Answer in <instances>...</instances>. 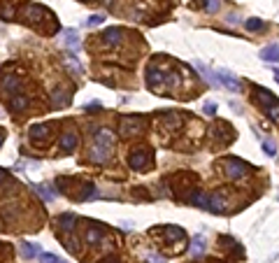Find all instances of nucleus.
<instances>
[{"label": "nucleus", "instance_id": "4468645a", "mask_svg": "<svg viewBox=\"0 0 279 263\" xmlns=\"http://www.w3.org/2000/svg\"><path fill=\"white\" fill-rule=\"evenodd\" d=\"M0 89L5 93H19V89H21V80H19L17 75H5L3 80H0Z\"/></svg>", "mask_w": 279, "mask_h": 263}, {"label": "nucleus", "instance_id": "cd10ccee", "mask_svg": "<svg viewBox=\"0 0 279 263\" xmlns=\"http://www.w3.org/2000/svg\"><path fill=\"white\" fill-rule=\"evenodd\" d=\"M21 254H24L26 258H33V256H37L40 251H37V247L33 245V242H21Z\"/></svg>", "mask_w": 279, "mask_h": 263}, {"label": "nucleus", "instance_id": "6e6552de", "mask_svg": "<svg viewBox=\"0 0 279 263\" xmlns=\"http://www.w3.org/2000/svg\"><path fill=\"white\" fill-rule=\"evenodd\" d=\"M217 77H219V82H221V84L228 89V91H235V93L242 91V82L237 80V77L231 73V70H219Z\"/></svg>", "mask_w": 279, "mask_h": 263}, {"label": "nucleus", "instance_id": "2f4dec72", "mask_svg": "<svg viewBox=\"0 0 279 263\" xmlns=\"http://www.w3.org/2000/svg\"><path fill=\"white\" fill-rule=\"evenodd\" d=\"M202 112L210 116H214V112H217V103H205L202 105Z\"/></svg>", "mask_w": 279, "mask_h": 263}, {"label": "nucleus", "instance_id": "a878e982", "mask_svg": "<svg viewBox=\"0 0 279 263\" xmlns=\"http://www.w3.org/2000/svg\"><path fill=\"white\" fill-rule=\"evenodd\" d=\"M35 191L40 193V198H42V201H47V203H51L56 198V191L51 189V186H44V184H35Z\"/></svg>", "mask_w": 279, "mask_h": 263}, {"label": "nucleus", "instance_id": "0eeeda50", "mask_svg": "<svg viewBox=\"0 0 279 263\" xmlns=\"http://www.w3.org/2000/svg\"><path fill=\"white\" fill-rule=\"evenodd\" d=\"M207 212L212 214H224L228 210V198L224 193H210V201H207Z\"/></svg>", "mask_w": 279, "mask_h": 263}, {"label": "nucleus", "instance_id": "9d476101", "mask_svg": "<svg viewBox=\"0 0 279 263\" xmlns=\"http://www.w3.org/2000/svg\"><path fill=\"white\" fill-rule=\"evenodd\" d=\"M49 133H51V130H49L47 123H37V126H33V128L28 130V135H31V142H33V145H37V147H42L44 142L49 140Z\"/></svg>", "mask_w": 279, "mask_h": 263}, {"label": "nucleus", "instance_id": "bb28decb", "mask_svg": "<svg viewBox=\"0 0 279 263\" xmlns=\"http://www.w3.org/2000/svg\"><path fill=\"white\" fill-rule=\"evenodd\" d=\"M244 28H247V31H251V33H256V31H263V28H265V24H263L261 19H247V21H244Z\"/></svg>", "mask_w": 279, "mask_h": 263}, {"label": "nucleus", "instance_id": "393cba45", "mask_svg": "<svg viewBox=\"0 0 279 263\" xmlns=\"http://www.w3.org/2000/svg\"><path fill=\"white\" fill-rule=\"evenodd\" d=\"M205 247H207V242H205V238L202 235H195V240H193V245H191V254H193L195 258H200L202 254H205Z\"/></svg>", "mask_w": 279, "mask_h": 263}, {"label": "nucleus", "instance_id": "20e7f679", "mask_svg": "<svg viewBox=\"0 0 279 263\" xmlns=\"http://www.w3.org/2000/svg\"><path fill=\"white\" fill-rule=\"evenodd\" d=\"M142 126H145V119L140 114H121V119H119V133L123 138H130V135L140 133Z\"/></svg>", "mask_w": 279, "mask_h": 263}, {"label": "nucleus", "instance_id": "2eb2a0df", "mask_svg": "<svg viewBox=\"0 0 279 263\" xmlns=\"http://www.w3.org/2000/svg\"><path fill=\"white\" fill-rule=\"evenodd\" d=\"M77 145H79V135L75 133V130H67V133L61 138V149H63V152H67V154L75 152Z\"/></svg>", "mask_w": 279, "mask_h": 263}, {"label": "nucleus", "instance_id": "39448f33", "mask_svg": "<svg viewBox=\"0 0 279 263\" xmlns=\"http://www.w3.org/2000/svg\"><path fill=\"white\" fill-rule=\"evenodd\" d=\"M24 17H26V21H28L31 26H40L44 19H54V14L49 12L47 7L35 5V3H33V5H28L24 10Z\"/></svg>", "mask_w": 279, "mask_h": 263}, {"label": "nucleus", "instance_id": "ddd939ff", "mask_svg": "<svg viewBox=\"0 0 279 263\" xmlns=\"http://www.w3.org/2000/svg\"><path fill=\"white\" fill-rule=\"evenodd\" d=\"M70 100H73V96L63 89V86H58V89H54V93H51V107H65V105H70Z\"/></svg>", "mask_w": 279, "mask_h": 263}, {"label": "nucleus", "instance_id": "7c9ffc66", "mask_svg": "<svg viewBox=\"0 0 279 263\" xmlns=\"http://www.w3.org/2000/svg\"><path fill=\"white\" fill-rule=\"evenodd\" d=\"M42 263H65V261H61L56 254H42Z\"/></svg>", "mask_w": 279, "mask_h": 263}, {"label": "nucleus", "instance_id": "412c9836", "mask_svg": "<svg viewBox=\"0 0 279 263\" xmlns=\"http://www.w3.org/2000/svg\"><path fill=\"white\" fill-rule=\"evenodd\" d=\"M63 65H65V70H70V73H73L75 77H79V75H84V68H82V63H79L73 54L63 56Z\"/></svg>", "mask_w": 279, "mask_h": 263}, {"label": "nucleus", "instance_id": "1a4fd4ad", "mask_svg": "<svg viewBox=\"0 0 279 263\" xmlns=\"http://www.w3.org/2000/svg\"><path fill=\"white\" fill-rule=\"evenodd\" d=\"M109 154H112V147H103V145H93L91 149H89V161L91 163H98L103 165L109 161Z\"/></svg>", "mask_w": 279, "mask_h": 263}, {"label": "nucleus", "instance_id": "423d86ee", "mask_svg": "<svg viewBox=\"0 0 279 263\" xmlns=\"http://www.w3.org/2000/svg\"><path fill=\"white\" fill-rule=\"evenodd\" d=\"M147 86H149V89H152V91H161V89H163L165 86V73L163 70H161V68H149V70H147Z\"/></svg>", "mask_w": 279, "mask_h": 263}, {"label": "nucleus", "instance_id": "aec40b11", "mask_svg": "<svg viewBox=\"0 0 279 263\" xmlns=\"http://www.w3.org/2000/svg\"><path fill=\"white\" fill-rule=\"evenodd\" d=\"M161 231H163V235H165V242H177V240L184 242V238H186L179 226H163Z\"/></svg>", "mask_w": 279, "mask_h": 263}, {"label": "nucleus", "instance_id": "c85d7f7f", "mask_svg": "<svg viewBox=\"0 0 279 263\" xmlns=\"http://www.w3.org/2000/svg\"><path fill=\"white\" fill-rule=\"evenodd\" d=\"M14 249L12 245H7V242H0V258H12Z\"/></svg>", "mask_w": 279, "mask_h": 263}, {"label": "nucleus", "instance_id": "4c0bfd02", "mask_svg": "<svg viewBox=\"0 0 279 263\" xmlns=\"http://www.w3.org/2000/svg\"><path fill=\"white\" fill-rule=\"evenodd\" d=\"M103 263H121V261H116V258H105Z\"/></svg>", "mask_w": 279, "mask_h": 263}, {"label": "nucleus", "instance_id": "c756f323", "mask_svg": "<svg viewBox=\"0 0 279 263\" xmlns=\"http://www.w3.org/2000/svg\"><path fill=\"white\" fill-rule=\"evenodd\" d=\"M103 14H93V17H89V21H86V26H89V28H96V26H100L103 24Z\"/></svg>", "mask_w": 279, "mask_h": 263}, {"label": "nucleus", "instance_id": "f3484780", "mask_svg": "<svg viewBox=\"0 0 279 263\" xmlns=\"http://www.w3.org/2000/svg\"><path fill=\"white\" fill-rule=\"evenodd\" d=\"M77 221L79 219L75 214H61V217H58V226L65 231V235H73L75 228H77Z\"/></svg>", "mask_w": 279, "mask_h": 263}, {"label": "nucleus", "instance_id": "b1692460", "mask_svg": "<svg viewBox=\"0 0 279 263\" xmlns=\"http://www.w3.org/2000/svg\"><path fill=\"white\" fill-rule=\"evenodd\" d=\"M195 68H198V70H200V73H202V77H205V80L210 82V84H214V86H217V84H221V82H219V77H217V75L212 73V70H210V68L205 65V63L195 61Z\"/></svg>", "mask_w": 279, "mask_h": 263}, {"label": "nucleus", "instance_id": "ea45409f", "mask_svg": "<svg viewBox=\"0 0 279 263\" xmlns=\"http://www.w3.org/2000/svg\"><path fill=\"white\" fill-rule=\"evenodd\" d=\"M86 3H96V0H86Z\"/></svg>", "mask_w": 279, "mask_h": 263}, {"label": "nucleus", "instance_id": "f257e3e1", "mask_svg": "<svg viewBox=\"0 0 279 263\" xmlns=\"http://www.w3.org/2000/svg\"><path fill=\"white\" fill-rule=\"evenodd\" d=\"M251 91H254V100L261 105L263 110H265V114L270 116L274 123H279V100L274 98L267 89H263V86H256L254 84V86H251Z\"/></svg>", "mask_w": 279, "mask_h": 263}, {"label": "nucleus", "instance_id": "f03ea898", "mask_svg": "<svg viewBox=\"0 0 279 263\" xmlns=\"http://www.w3.org/2000/svg\"><path fill=\"white\" fill-rule=\"evenodd\" d=\"M128 165L133 170H152L154 168V149L142 145V147H135L133 152L128 154Z\"/></svg>", "mask_w": 279, "mask_h": 263}, {"label": "nucleus", "instance_id": "6ab92c4d", "mask_svg": "<svg viewBox=\"0 0 279 263\" xmlns=\"http://www.w3.org/2000/svg\"><path fill=\"white\" fill-rule=\"evenodd\" d=\"M261 61H265V63L279 61V42H272V44H267V47H263L261 49Z\"/></svg>", "mask_w": 279, "mask_h": 263}, {"label": "nucleus", "instance_id": "58836bf2", "mask_svg": "<svg viewBox=\"0 0 279 263\" xmlns=\"http://www.w3.org/2000/svg\"><path fill=\"white\" fill-rule=\"evenodd\" d=\"M274 80H277V84H279V70H274Z\"/></svg>", "mask_w": 279, "mask_h": 263}, {"label": "nucleus", "instance_id": "dca6fc26", "mask_svg": "<svg viewBox=\"0 0 279 263\" xmlns=\"http://www.w3.org/2000/svg\"><path fill=\"white\" fill-rule=\"evenodd\" d=\"M105 238V231L98 226H89L84 233V242H89V245H100Z\"/></svg>", "mask_w": 279, "mask_h": 263}, {"label": "nucleus", "instance_id": "c9c22d12", "mask_svg": "<svg viewBox=\"0 0 279 263\" xmlns=\"http://www.w3.org/2000/svg\"><path fill=\"white\" fill-rule=\"evenodd\" d=\"M5 182H7V172L0 168V184H5Z\"/></svg>", "mask_w": 279, "mask_h": 263}, {"label": "nucleus", "instance_id": "f8f14e48", "mask_svg": "<svg viewBox=\"0 0 279 263\" xmlns=\"http://www.w3.org/2000/svg\"><path fill=\"white\" fill-rule=\"evenodd\" d=\"M121 37H123V31L119 26H112L107 31L103 33V44L105 47H116V44H121Z\"/></svg>", "mask_w": 279, "mask_h": 263}, {"label": "nucleus", "instance_id": "72a5a7b5", "mask_svg": "<svg viewBox=\"0 0 279 263\" xmlns=\"http://www.w3.org/2000/svg\"><path fill=\"white\" fill-rule=\"evenodd\" d=\"M205 10H207V12H217V10H219V0H207Z\"/></svg>", "mask_w": 279, "mask_h": 263}, {"label": "nucleus", "instance_id": "a211bd4d", "mask_svg": "<svg viewBox=\"0 0 279 263\" xmlns=\"http://www.w3.org/2000/svg\"><path fill=\"white\" fill-rule=\"evenodd\" d=\"M96 145H103V147H114V133L112 130H107V128H100V130H96Z\"/></svg>", "mask_w": 279, "mask_h": 263}, {"label": "nucleus", "instance_id": "5701e85b", "mask_svg": "<svg viewBox=\"0 0 279 263\" xmlns=\"http://www.w3.org/2000/svg\"><path fill=\"white\" fill-rule=\"evenodd\" d=\"M63 42H65V47H70V49H79V47H82V40L77 37L75 28H67V31L63 33Z\"/></svg>", "mask_w": 279, "mask_h": 263}, {"label": "nucleus", "instance_id": "473e14b6", "mask_svg": "<svg viewBox=\"0 0 279 263\" xmlns=\"http://www.w3.org/2000/svg\"><path fill=\"white\" fill-rule=\"evenodd\" d=\"M263 152H265L267 156H274V154H277V149H274L272 142H263Z\"/></svg>", "mask_w": 279, "mask_h": 263}, {"label": "nucleus", "instance_id": "4be33fe9", "mask_svg": "<svg viewBox=\"0 0 279 263\" xmlns=\"http://www.w3.org/2000/svg\"><path fill=\"white\" fill-rule=\"evenodd\" d=\"M28 107V96H24V93H14L12 98H10V110L12 112H21Z\"/></svg>", "mask_w": 279, "mask_h": 263}, {"label": "nucleus", "instance_id": "7ed1b4c3", "mask_svg": "<svg viewBox=\"0 0 279 263\" xmlns=\"http://www.w3.org/2000/svg\"><path fill=\"white\" fill-rule=\"evenodd\" d=\"M221 168H224V175L228 179H240L249 172V163H244V161H240V159H233V156L221 159Z\"/></svg>", "mask_w": 279, "mask_h": 263}, {"label": "nucleus", "instance_id": "f704fd0d", "mask_svg": "<svg viewBox=\"0 0 279 263\" xmlns=\"http://www.w3.org/2000/svg\"><path fill=\"white\" fill-rule=\"evenodd\" d=\"M147 263H165V258L158 256V254H149V256H147Z\"/></svg>", "mask_w": 279, "mask_h": 263}, {"label": "nucleus", "instance_id": "9b49d317", "mask_svg": "<svg viewBox=\"0 0 279 263\" xmlns=\"http://www.w3.org/2000/svg\"><path fill=\"white\" fill-rule=\"evenodd\" d=\"M96 196H98V191H96V186H93L91 182H79V191L75 193L73 201L84 203V201H91V198H96Z\"/></svg>", "mask_w": 279, "mask_h": 263}, {"label": "nucleus", "instance_id": "e433bc0d", "mask_svg": "<svg viewBox=\"0 0 279 263\" xmlns=\"http://www.w3.org/2000/svg\"><path fill=\"white\" fill-rule=\"evenodd\" d=\"M3 142H5V130L0 128V145H3Z\"/></svg>", "mask_w": 279, "mask_h": 263}]
</instances>
